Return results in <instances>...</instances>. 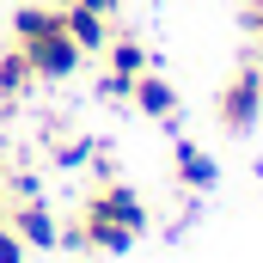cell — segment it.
Masks as SVG:
<instances>
[{
  "mask_svg": "<svg viewBox=\"0 0 263 263\" xmlns=\"http://www.w3.org/2000/svg\"><path fill=\"white\" fill-rule=\"evenodd\" d=\"M31 86H37V73H31V62L18 55V43H6V49H0V98H6L12 110H18V98H25Z\"/></svg>",
  "mask_w": 263,
  "mask_h": 263,
  "instance_id": "9",
  "label": "cell"
},
{
  "mask_svg": "<svg viewBox=\"0 0 263 263\" xmlns=\"http://www.w3.org/2000/svg\"><path fill=\"white\" fill-rule=\"evenodd\" d=\"M62 25H67V37L80 43V55H98L110 43V31H117V18H104V12H92L80 0H62Z\"/></svg>",
  "mask_w": 263,
  "mask_h": 263,
  "instance_id": "6",
  "label": "cell"
},
{
  "mask_svg": "<svg viewBox=\"0 0 263 263\" xmlns=\"http://www.w3.org/2000/svg\"><path fill=\"white\" fill-rule=\"evenodd\" d=\"M98 55H104V86H98V92H104V98H129V86L147 73V43H141L135 31H110V43H104Z\"/></svg>",
  "mask_w": 263,
  "mask_h": 263,
  "instance_id": "5",
  "label": "cell"
},
{
  "mask_svg": "<svg viewBox=\"0 0 263 263\" xmlns=\"http://www.w3.org/2000/svg\"><path fill=\"white\" fill-rule=\"evenodd\" d=\"M172 172H178V184H184V190H214V178H220V165L202 153L196 141H178V153H172Z\"/></svg>",
  "mask_w": 263,
  "mask_h": 263,
  "instance_id": "8",
  "label": "cell"
},
{
  "mask_svg": "<svg viewBox=\"0 0 263 263\" xmlns=\"http://www.w3.org/2000/svg\"><path fill=\"white\" fill-rule=\"evenodd\" d=\"M129 104L141 110V117H153V123H172V117H178V92H172V80H159L153 67L129 86Z\"/></svg>",
  "mask_w": 263,
  "mask_h": 263,
  "instance_id": "7",
  "label": "cell"
},
{
  "mask_svg": "<svg viewBox=\"0 0 263 263\" xmlns=\"http://www.w3.org/2000/svg\"><path fill=\"white\" fill-rule=\"evenodd\" d=\"M263 117V55H245L214 92V123L220 135H251Z\"/></svg>",
  "mask_w": 263,
  "mask_h": 263,
  "instance_id": "3",
  "label": "cell"
},
{
  "mask_svg": "<svg viewBox=\"0 0 263 263\" xmlns=\"http://www.w3.org/2000/svg\"><path fill=\"white\" fill-rule=\"evenodd\" d=\"M12 43H18V55L31 62L37 80H67L73 67L86 62L80 43L67 37V25H62V6H49V0H25L12 12Z\"/></svg>",
  "mask_w": 263,
  "mask_h": 263,
  "instance_id": "2",
  "label": "cell"
},
{
  "mask_svg": "<svg viewBox=\"0 0 263 263\" xmlns=\"http://www.w3.org/2000/svg\"><path fill=\"white\" fill-rule=\"evenodd\" d=\"M147 227H153V208L141 202V190H129L123 178H104V184H92V190L80 196L73 220L62 227V245L117 257V251H129Z\"/></svg>",
  "mask_w": 263,
  "mask_h": 263,
  "instance_id": "1",
  "label": "cell"
},
{
  "mask_svg": "<svg viewBox=\"0 0 263 263\" xmlns=\"http://www.w3.org/2000/svg\"><path fill=\"white\" fill-rule=\"evenodd\" d=\"M0 263H25V239L6 227V214H0Z\"/></svg>",
  "mask_w": 263,
  "mask_h": 263,
  "instance_id": "10",
  "label": "cell"
},
{
  "mask_svg": "<svg viewBox=\"0 0 263 263\" xmlns=\"http://www.w3.org/2000/svg\"><path fill=\"white\" fill-rule=\"evenodd\" d=\"M0 214H6V227L25 239V251H55V245H62V227H55L49 202L37 196V190H25V196H0Z\"/></svg>",
  "mask_w": 263,
  "mask_h": 263,
  "instance_id": "4",
  "label": "cell"
}]
</instances>
